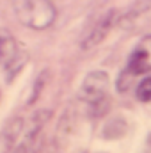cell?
Wrapping results in <instances>:
<instances>
[{"label":"cell","mask_w":151,"mask_h":153,"mask_svg":"<svg viewBox=\"0 0 151 153\" xmlns=\"http://www.w3.org/2000/svg\"><path fill=\"white\" fill-rule=\"evenodd\" d=\"M13 7L18 22L32 30L48 29L57 18L52 0H13Z\"/></svg>","instance_id":"6da1fadb"},{"label":"cell","mask_w":151,"mask_h":153,"mask_svg":"<svg viewBox=\"0 0 151 153\" xmlns=\"http://www.w3.org/2000/svg\"><path fill=\"white\" fill-rule=\"evenodd\" d=\"M109 84H110V78L105 71L94 70L84 78L82 87H80V98L96 107V105L107 102Z\"/></svg>","instance_id":"7a4b0ae2"},{"label":"cell","mask_w":151,"mask_h":153,"mask_svg":"<svg viewBox=\"0 0 151 153\" xmlns=\"http://www.w3.org/2000/svg\"><path fill=\"white\" fill-rule=\"evenodd\" d=\"M27 59L25 48H21L14 38H4L0 41V62L5 68L9 80L21 71V68L27 64Z\"/></svg>","instance_id":"3957f363"},{"label":"cell","mask_w":151,"mask_h":153,"mask_svg":"<svg viewBox=\"0 0 151 153\" xmlns=\"http://www.w3.org/2000/svg\"><path fill=\"white\" fill-rule=\"evenodd\" d=\"M126 71L132 76L151 71V34L141 39L139 45L130 53Z\"/></svg>","instance_id":"277c9868"},{"label":"cell","mask_w":151,"mask_h":153,"mask_svg":"<svg viewBox=\"0 0 151 153\" xmlns=\"http://www.w3.org/2000/svg\"><path fill=\"white\" fill-rule=\"evenodd\" d=\"M115 22H117V13H115V11L105 13V14L101 16V20L94 25V29L89 32V36L84 39L82 48H84V50H89V48L98 46L103 39L109 36V32L112 30V27L115 25Z\"/></svg>","instance_id":"5b68a950"},{"label":"cell","mask_w":151,"mask_h":153,"mask_svg":"<svg viewBox=\"0 0 151 153\" xmlns=\"http://www.w3.org/2000/svg\"><path fill=\"white\" fill-rule=\"evenodd\" d=\"M23 130H25V121L21 117H14L13 121H9L0 134V153L11 152L18 143V139L23 135Z\"/></svg>","instance_id":"8992f818"},{"label":"cell","mask_w":151,"mask_h":153,"mask_svg":"<svg viewBox=\"0 0 151 153\" xmlns=\"http://www.w3.org/2000/svg\"><path fill=\"white\" fill-rule=\"evenodd\" d=\"M137 100L142 103L151 102V76H146L139 85H137Z\"/></svg>","instance_id":"52a82bcc"},{"label":"cell","mask_w":151,"mask_h":153,"mask_svg":"<svg viewBox=\"0 0 151 153\" xmlns=\"http://www.w3.org/2000/svg\"><path fill=\"white\" fill-rule=\"evenodd\" d=\"M0 41H2V38H0Z\"/></svg>","instance_id":"ba28073f"}]
</instances>
